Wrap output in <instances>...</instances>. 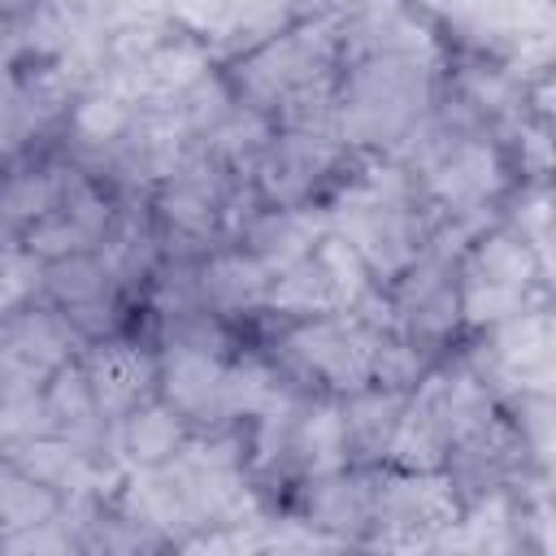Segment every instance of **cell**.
Instances as JSON below:
<instances>
[{
	"instance_id": "5",
	"label": "cell",
	"mask_w": 556,
	"mask_h": 556,
	"mask_svg": "<svg viewBox=\"0 0 556 556\" xmlns=\"http://www.w3.org/2000/svg\"><path fill=\"white\" fill-rule=\"evenodd\" d=\"M326 165H330V143H326L321 135H287V139L274 143V152L265 156V169H261L265 195L278 200V204L300 200Z\"/></svg>"
},
{
	"instance_id": "19",
	"label": "cell",
	"mask_w": 556,
	"mask_h": 556,
	"mask_svg": "<svg viewBox=\"0 0 556 556\" xmlns=\"http://www.w3.org/2000/svg\"><path fill=\"white\" fill-rule=\"evenodd\" d=\"M473 278H486V282H500V287H513V291H526L530 278H534V256L526 248V239H508V235H495V239H482L478 252H473V265H469Z\"/></svg>"
},
{
	"instance_id": "11",
	"label": "cell",
	"mask_w": 556,
	"mask_h": 556,
	"mask_svg": "<svg viewBox=\"0 0 556 556\" xmlns=\"http://www.w3.org/2000/svg\"><path fill=\"white\" fill-rule=\"evenodd\" d=\"M43 400H48V413H52V434H61V439H70V443H78V447L100 439L104 413H100V404H96V395H91L87 374L65 369V374L52 382V391H48Z\"/></svg>"
},
{
	"instance_id": "13",
	"label": "cell",
	"mask_w": 556,
	"mask_h": 556,
	"mask_svg": "<svg viewBox=\"0 0 556 556\" xmlns=\"http://www.w3.org/2000/svg\"><path fill=\"white\" fill-rule=\"evenodd\" d=\"M313 235H317V222L304 217V213H291V208L269 213V217H261V222L248 230V239H252V248H256V261H261L265 269H287L291 261L308 256Z\"/></svg>"
},
{
	"instance_id": "20",
	"label": "cell",
	"mask_w": 556,
	"mask_h": 556,
	"mask_svg": "<svg viewBox=\"0 0 556 556\" xmlns=\"http://www.w3.org/2000/svg\"><path fill=\"white\" fill-rule=\"evenodd\" d=\"M222 404L230 413H243V417H261L278 404V378L269 365L261 361H239L235 369L222 374Z\"/></svg>"
},
{
	"instance_id": "23",
	"label": "cell",
	"mask_w": 556,
	"mask_h": 556,
	"mask_svg": "<svg viewBox=\"0 0 556 556\" xmlns=\"http://www.w3.org/2000/svg\"><path fill=\"white\" fill-rule=\"evenodd\" d=\"M91 243V235L61 208V213H43L39 222H35V230H30V252L35 256H52V261H61V256H74V252H83Z\"/></svg>"
},
{
	"instance_id": "6",
	"label": "cell",
	"mask_w": 556,
	"mask_h": 556,
	"mask_svg": "<svg viewBox=\"0 0 556 556\" xmlns=\"http://www.w3.org/2000/svg\"><path fill=\"white\" fill-rule=\"evenodd\" d=\"M269 269L256 256H217L200 274V304L213 313H239L265 300Z\"/></svg>"
},
{
	"instance_id": "22",
	"label": "cell",
	"mask_w": 556,
	"mask_h": 556,
	"mask_svg": "<svg viewBox=\"0 0 556 556\" xmlns=\"http://www.w3.org/2000/svg\"><path fill=\"white\" fill-rule=\"evenodd\" d=\"M126 126H130V117H126V100H122L117 91H109V96H91V100H83V104L74 109V130H78L87 143L117 139Z\"/></svg>"
},
{
	"instance_id": "24",
	"label": "cell",
	"mask_w": 556,
	"mask_h": 556,
	"mask_svg": "<svg viewBox=\"0 0 556 556\" xmlns=\"http://www.w3.org/2000/svg\"><path fill=\"white\" fill-rule=\"evenodd\" d=\"M39 434H52L48 400H39V395H9L0 404V439L4 443H26V439H39Z\"/></svg>"
},
{
	"instance_id": "14",
	"label": "cell",
	"mask_w": 556,
	"mask_h": 556,
	"mask_svg": "<svg viewBox=\"0 0 556 556\" xmlns=\"http://www.w3.org/2000/svg\"><path fill=\"white\" fill-rule=\"evenodd\" d=\"M291 452H300V460L313 473H339V465L348 460V443H343V413L334 404H317L291 439Z\"/></svg>"
},
{
	"instance_id": "16",
	"label": "cell",
	"mask_w": 556,
	"mask_h": 556,
	"mask_svg": "<svg viewBox=\"0 0 556 556\" xmlns=\"http://www.w3.org/2000/svg\"><path fill=\"white\" fill-rule=\"evenodd\" d=\"M447 443H452V439L443 434V426H439L421 404H413V413L395 421V434H391L387 452H395V460H400L404 469H434V465L443 460Z\"/></svg>"
},
{
	"instance_id": "25",
	"label": "cell",
	"mask_w": 556,
	"mask_h": 556,
	"mask_svg": "<svg viewBox=\"0 0 556 556\" xmlns=\"http://www.w3.org/2000/svg\"><path fill=\"white\" fill-rule=\"evenodd\" d=\"M287 0H226L222 9V35H230L235 43L239 39H261L278 26Z\"/></svg>"
},
{
	"instance_id": "27",
	"label": "cell",
	"mask_w": 556,
	"mask_h": 556,
	"mask_svg": "<svg viewBox=\"0 0 556 556\" xmlns=\"http://www.w3.org/2000/svg\"><path fill=\"white\" fill-rule=\"evenodd\" d=\"M165 4H169V13L182 26H195V30L217 26L222 22V9H226V0H165Z\"/></svg>"
},
{
	"instance_id": "4",
	"label": "cell",
	"mask_w": 556,
	"mask_h": 556,
	"mask_svg": "<svg viewBox=\"0 0 556 556\" xmlns=\"http://www.w3.org/2000/svg\"><path fill=\"white\" fill-rule=\"evenodd\" d=\"M87 382H91L100 413L122 417L143 400V391L152 382V361L130 343H104L87 361Z\"/></svg>"
},
{
	"instance_id": "3",
	"label": "cell",
	"mask_w": 556,
	"mask_h": 556,
	"mask_svg": "<svg viewBox=\"0 0 556 556\" xmlns=\"http://www.w3.org/2000/svg\"><path fill=\"white\" fill-rule=\"evenodd\" d=\"M430 187H434L439 200L452 204V208H473V204H482V200L500 187L495 152H491L486 143H473V139L447 143V148L434 156Z\"/></svg>"
},
{
	"instance_id": "7",
	"label": "cell",
	"mask_w": 556,
	"mask_h": 556,
	"mask_svg": "<svg viewBox=\"0 0 556 556\" xmlns=\"http://www.w3.org/2000/svg\"><path fill=\"white\" fill-rule=\"evenodd\" d=\"M222 365L213 361V352H191V348H174L169 365H165V395L178 413L204 417L208 408H226L222 404Z\"/></svg>"
},
{
	"instance_id": "9",
	"label": "cell",
	"mask_w": 556,
	"mask_h": 556,
	"mask_svg": "<svg viewBox=\"0 0 556 556\" xmlns=\"http://www.w3.org/2000/svg\"><path fill=\"white\" fill-rule=\"evenodd\" d=\"M495 361L508 378L547 374V361H552V321H547V313L504 317V330L495 334Z\"/></svg>"
},
{
	"instance_id": "10",
	"label": "cell",
	"mask_w": 556,
	"mask_h": 556,
	"mask_svg": "<svg viewBox=\"0 0 556 556\" xmlns=\"http://www.w3.org/2000/svg\"><path fill=\"white\" fill-rule=\"evenodd\" d=\"M269 304L282 313H334V308H343L339 287H334V278L317 252L300 256L282 269V278L269 291Z\"/></svg>"
},
{
	"instance_id": "21",
	"label": "cell",
	"mask_w": 556,
	"mask_h": 556,
	"mask_svg": "<svg viewBox=\"0 0 556 556\" xmlns=\"http://www.w3.org/2000/svg\"><path fill=\"white\" fill-rule=\"evenodd\" d=\"M43 282H48L52 295L70 308V304L100 300V295H104V282H109V269H104V261H91V256L74 252V256H61V261L48 269Z\"/></svg>"
},
{
	"instance_id": "26",
	"label": "cell",
	"mask_w": 556,
	"mask_h": 556,
	"mask_svg": "<svg viewBox=\"0 0 556 556\" xmlns=\"http://www.w3.org/2000/svg\"><path fill=\"white\" fill-rule=\"evenodd\" d=\"M39 282H43V269H39L35 252H30V256H22V252L4 256V261H0V308L26 304V300L39 291Z\"/></svg>"
},
{
	"instance_id": "17",
	"label": "cell",
	"mask_w": 556,
	"mask_h": 556,
	"mask_svg": "<svg viewBox=\"0 0 556 556\" xmlns=\"http://www.w3.org/2000/svg\"><path fill=\"white\" fill-rule=\"evenodd\" d=\"M374 491L361 478H326L313 491V526L321 530H352L369 517Z\"/></svg>"
},
{
	"instance_id": "12",
	"label": "cell",
	"mask_w": 556,
	"mask_h": 556,
	"mask_svg": "<svg viewBox=\"0 0 556 556\" xmlns=\"http://www.w3.org/2000/svg\"><path fill=\"white\" fill-rule=\"evenodd\" d=\"M395 421H400V400L387 391V395H374V391H361L348 413H343V443L348 452L356 456H382L391 434H395Z\"/></svg>"
},
{
	"instance_id": "1",
	"label": "cell",
	"mask_w": 556,
	"mask_h": 556,
	"mask_svg": "<svg viewBox=\"0 0 556 556\" xmlns=\"http://www.w3.org/2000/svg\"><path fill=\"white\" fill-rule=\"evenodd\" d=\"M291 356L343 391H361L374 378L378 334L356 317H317L291 334Z\"/></svg>"
},
{
	"instance_id": "18",
	"label": "cell",
	"mask_w": 556,
	"mask_h": 556,
	"mask_svg": "<svg viewBox=\"0 0 556 556\" xmlns=\"http://www.w3.org/2000/svg\"><path fill=\"white\" fill-rule=\"evenodd\" d=\"M178 434H182V430H178V417H174L169 408H130L122 447H126L130 460H139V465H161L165 456H174Z\"/></svg>"
},
{
	"instance_id": "2",
	"label": "cell",
	"mask_w": 556,
	"mask_h": 556,
	"mask_svg": "<svg viewBox=\"0 0 556 556\" xmlns=\"http://www.w3.org/2000/svg\"><path fill=\"white\" fill-rule=\"evenodd\" d=\"M374 508H378V521L400 530L395 543H430V534H439L456 521L452 482L430 469H413V478L387 482L374 495Z\"/></svg>"
},
{
	"instance_id": "15",
	"label": "cell",
	"mask_w": 556,
	"mask_h": 556,
	"mask_svg": "<svg viewBox=\"0 0 556 556\" xmlns=\"http://www.w3.org/2000/svg\"><path fill=\"white\" fill-rule=\"evenodd\" d=\"M56 513V495L52 486L35 482L30 473H22L17 465L13 469H0V526L4 530H26L35 521H48Z\"/></svg>"
},
{
	"instance_id": "8",
	"label": "cell",
	"mask_w": 556,
	"mask_h": 556,
	"mask_svg": "<svg viewBox=\"0 0 556 556\" xmlns=\"http://www.w3.org/2000/svg\"><path fill=\"white\" fill-rule=\"evenodd\" d=\"M13 465H17L22 473H30L35 482L52 486V491L78 495V491L91 486L87 456H83V447L70 443V439H48V434L26 439V443H17V460H13Z\"/></svg>"
}]
</instances>
